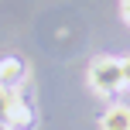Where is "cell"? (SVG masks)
Returning <instances> with one entry per match:
<instances>
[{
  "instance_id": "cell-1",
  "label": "cell",
  "mask_w": 130,
  "mask_h": 130,
  "mask_svg": "<svg viewBox=\"0 0 130 130\" xmlns=\"http://www.w3.org/2000/svg\"><path fill=\"white\" fill-rule=\"evenodd\" d=\"M86 79H89V89L96 92V96H117L120 89H127L123 58H110V55L92 58V62H89V72H86Z\"/></svg>"
},
{
  "instance_id": "cell-2",
  "label": "cell",
  "mask_w": 130,
  "mask_h": 130,
  "mask_svg": "<svg viewBox=\"0 0 130 130\" xmlns=\"http://www.w3.org/2000/svg\"><path fill=\"white\" fill-rule=\"evenodd\" d=\"M0 123H7L10 130H31L34 127V110L21 99V92H14V99H10V106H7Z\"/></svg>"
},
{
  "instance_id": "cell-3",
  "label": "cell",
  "mask_w": 130,
  "mask_h": 130,
  "mask_svg": "<svg viewBox=\"0 0 130 130\" xmlns=\"http://www.w3.org/2000/svg\"><path fill=\"white\" fill-rule=\"evenodd\" d=\"M24 79H27V65L21 58H4L0 62V86H4V89L17 92L21 86H24Z\"/></svg>"
},
{
  "instance_id": "cell-4",
  "label": "cell",
  "mask_w": 130,
  "mask_h": 130,
  "mask_svg": "<svg viewBox=\"0 0 130 130\" xmlns=\"http://www.w3.org/2000/svg\"><path fill=\"white\" fill-rule=\"evenodd\" d=\"M99 130H130V106H110L99 117Z\"/></svg>"
},
{
  "instance_id": "cell-5",
  "label": "cell",
  "mask_w": 130,
  "mask_h": 130,
  "mask_svg": "<svg viewBox=\"0 0 130 130\" xmlns=\"http://www.w3.org/2000/svg\"><path fill=\"white\" fill-rule=\"evenodd\" d=\"M10 99H14V89H4V86H0V120H4V113H7V106H10Z\"/></svg>"
},
{
  "instance_id": "cell-6",
  "label": "cell",
  "mask_w": 130,
  "mask_h": 130,
  "mask_svg": "<svg viewBox=\"0 0 130 130\" xmlns=\"http://www.w3.org/2000/svg\"><path fill=\"white\" fill-rule=\"evenodd\" d=\"M120 14H123V21L130 24V0H120Z\"/></svg>"
},
{
  "instance_id": "cell-7",
  "label": "cell",
  "mask_w": 130,
  "mask_h": 130,
  "mask_svg": "<svg viewBox=\"0 0 130 130\" xmlns=\"http://www.w3.org/2000/svg\"><path fill=\"white\" fill-rule=\"evenodd\" d=\"M123 79H127V86H130V58H123Z\"/></svg>"
},
{
  "instance_id": "cell-8",
  "label": "cell",
  "mask_w": 130,
  "mask_h": 130,
  "mask_svg": "<svg viewBox=\"0 0 130 130\" xmlns=\"http://www.w3.org/2000/svg\"><path fill=\"white\" fill-rule=\"evenodd\" d=\"M0 130H10V127H7V123H0Z\"/></svg>"
}]
</instances>
